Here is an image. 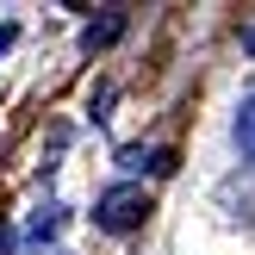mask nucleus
Masks as SVG:
<instances>
[{
  "label": "nucleus",
  "instance_id": "obj_1",
  "mask_svg": "<svg viewBox=\"0 0 255 255\" xmlns=\"http://www.w3.org/2000/svg\"><path fill=\"white\" fill-rule=\"evenodd\" d=\"M143 218H149V193H143V187H106L100 206H94V224H100V231H112V237L137 231Z\"/></svg>",
  "mask_w": 255,
  "mask_h": 255
},
{
  "label": "nucleus",
  "instance_id": "obj_2",
  "mask_svg": "<svg viewBox=\"0 0 255 255\" xmlns=\"http://www.w3.org/2000/svg\"><path fill=\"white\" fill-rule=\"evenodd\" d=\"M237 149H243V162H255V94H243V106H237Z\"/></svg>",
  "mask_w": 255,
  "mask_h": 255
},
{
  "label": "nucleus",
  "instance_id": "obj_3",
  "mask_svg": "<svg viewBox=\"0 0 255 255\" xmlns=\"http://www.w3.org/2000/svg\"><path fill=\"white\" fill-rule=\"evenodd\" d=\"M119 31H125V19L112 12V19H100V25H87V31H81V50H106Z\"/></svg>",
  "mask_w": 255,
  "mask_h": 255
},
{
  "label": "nucleus",
  "instance_id": "obj_4",
  "mask_svg": "<svg viewBox=\"0 0 255 255\" xmlns=\"http://www.w3.org/2000/svg\"><path fill=\"white\" fill-rule=\"evenodd\" d=\"M56 231H62V212H56V206H44V212L31 218V243H44V237H56Z\"/></svg>",
  "mask_w": 255,
  "mask_h": 255
},
{
  "label": "nucleus",
  "instance_id": "obj_5",
  "mask_svg": "<svg viewBox=\"0 0 255 255\" xmlns=\"http://www.w3.org/2000/svg\"><path fill=\"white\" fill-rule=\"evenodd\" d=\"M0 255H6V237H0Z\"/></svg>",
  "mask_w": 255,
  "mask_h": 255
}]
</instances>
